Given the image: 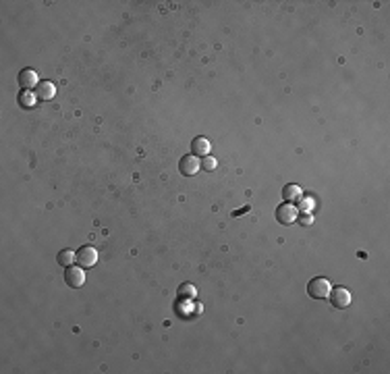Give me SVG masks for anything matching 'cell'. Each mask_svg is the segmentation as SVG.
I'll return each instance as SVG.
<instances>
[{"label":"cell","mask_w":390,"mask_h":374,"mask_svg":"<svg viewBox=\"0 0 390 374\" xmlns=\"http://www.w3.org/2000/svg\"><path fill=\"white\" fill-rule=\"evenodd\" d=\"M191 152H193V156H208L210 154V142L206 137H195L191 142Z\"/></svg>","instance_id":"obj_9"},{"label":"cell","mask_w":390,"mask_h":374,"mask_svg":"<svg viewBox=\"0 0 390 374\" xmlns=\"http://www.w3.org/2000/svg\"><path fill=\"white\" fill-rule=\"evenodd\" d=\"M295 208L301 210V212H310V210L313 208V200H312V197H299L297 206H295Z\"/></svg>","instance_id":"obj_12"},{"label":"cell","mask_w":390,"mask_h":374,"mask_svg":"<svg viewBox=\"0 0 390 374\" xmlns=\"http://www.w3.org/2000/svg\"><path fill=\"white\" fill-rule=\"evenodd\" d=\"M199 162H197V156H193V154H187V156H183L181 160H179V171H181V175H185V177H191V175H195L197 171H199Z\"/></svg>","instance_id":"obj_7"},{"label":"cell","mask_w":390,"mask_h":374,"mask_svg":"<svg viewBox=\"0 0 390 374\" xmlns=\"http://www.w3.org/2000/svg\"><path fill=\"white\" fill-rule=\"evenodd\" d=\"M282 197H285V202H297L301 197V187L295 185V183H289L282 187Z\"/></svg>","instance_id":"obj_10"},{"label":"cell","mask_w":390,"mask_h":374,"mask_svg":"<svg viewBox=\"0 0 390 374\" xmlns=\"http://www.w3.org/2000/svg\"><path fill=\"white\" fill-rule=\"evenodd\" d=\"M328 297H330V303H332L336 310H345L351 303V293L345 287H332V289H330V293H328Z\"/></svg>","instance_id":"obj_3"},{"label":"cell","mask_w":390,"mask_h":374,"mask_svg":"<svg viewBox=\"0 0 390 374\" xmlns=\"http://www.w3.org/2000/svg\"><path fill=\"white\" fill-rule=\"evenodd\" d=\"M56 260L61 266H71L75 260H77V252H71V250H63L61 254L56 256Z\"/></svg>","instance_id":"obj_11"},{"label":"cell","mask_w":390,"mask_h":374,"mask_svg":"<svg viewBox=\"0 0 390 374\" xmlns=\"http://www.w3.org/2000/svg\"><path fill=\"white\" fill-rule=\"evenodd\" d=\"M96 262H98V252L89 248V245H85V248H81L77 252V264L81 268H91V266H96Z\"/></svg>","instance_id":"obj_5"},{"label":"cell","mask_w":390,"mask_h":374,"mask_svg":"<svg viewBox=\"0 0 390 374\" xmlns=\"http://www.w3.org/2000/svg\"><path fill=\"white\" fill-rule=\"evenodd\" d=\"M19 102H21V106H23V108H31V106H33V102H35V98L31 96L29 92H23V94H21V98H19Z\"/></svg>","instance_id":"obj_13"},{"label":"cell","mask_w":390,"mask_h":374,"mask_svg":"<svg viewBox=\"0 0 390 374\" xmlns=\"http://www.w3.org/2000/svg\"><path fill=\"white\" fill-rule=\"evenodd\" d=\"M19 88L23 92H29V90H35L38 88V75H35L33 69H23V71L19 73Z\"/></svg>","instance_id":"obj_6"},{"label":"cell","mask_w":390,"mask_h":374,"mask_svg":"<svg viewBox=\"0 0 390 374\" xmlns=\"http://www.w3.org/2000/svg\"><path fill=\"white\" fill-rule=\"evenodd\" d=\"M33 92H35V98L50 100L56 94V88H54V84H50V81H42V84H38V88H35Z\"/></svg>","instance_id":"obj_8"},{"label":"cell","mask_w":390,"mask_h":374,"mask_svg":"<svg viewBox=\"0 0 390 374\" xmlns=\"http://www.w3.org/2000/svg\"><path fill=\"white\" fill-rule=\"evenodd\" d=\"M249 210V206H245V208H241V210H237V212H233V216H239V214H243V212H247Z\"/></svg>","instance_id":"obj_17"},{"label":"cell","mask_w":390,"mask_h":374,"mask_svg":"<svg viewBox=\"0 0 390 374\" xmlns=\"http://www.w3.org/2000/svg\"><path fill=\"white\" fill-rule=\"evenodd\" d=\"M297 220H299V225H303V227H310L312 223H313V216H310V214H303V216H297Z\"/></svg>","instance_id":"obj_16"},{"label":"cell","mask_w":390,"mask_h":374,"mask_svg":"<svg viewBox=\"0 0 390 374\" xmlns=\"http://www.w3.org/2000/svg\"><path fill=\"white\" fill-rule=\"evenodd\" d=\"M202 169H206V171H214V169H216V160H214V158H210V156H204Z\"/></svg>","instance_id":"obj_15"},{"label":"cell","mask_w":390,"mask_h":374,"mask_svg":"<svg viewBox=\"0 0 390 374\" xmlns=\"http://www.w3.org/2000/svg\"><path fill=\"white\" fill-rule=\"evenodd\" d=\"M330 289H332V285H330V280L324 279V277H315L307 283V293H310V297H313V299H326Z\"/></svg>","instance_id":"obj_1"},{"label":"cell","mask_w":390,"mask_h":374,"mask_svg":"<svg viewBox=\"0 0 390 374\" xmlns=\"http://www.w3.org/2000/svg\"><path fill=\"white\" fill-rule=\"evenodd\" d=\"M65 283H67V287H71V289H79L81 285L85 283V273H83V268L81 266H67V271H65Z\"/></svg>","instance_id":"obj_2"},{"label":"cell","mask_w":390,"mask_h":374,"mask_svg":"<svg viewBox=\"0 0 390 374\" xmlns=\"http://www.w3.org/2000/svg\"><path fill=\"white\" fill-rule=\"evenodd\" d=\"M299 216V210L295 208L293 204H280L276 208V220L280 225H293Z\"/></svg>","instance_id":"obj_4"},{"label":"cell","mask_w":390,"mask_h":374,"mask_svg":"<svg viewBox=\"0 0 390 374\" xmlns=\"http://www.w3.org/2000/svg\"><path fill=\"white\" fill-rule=\"evenodd\" d=\"M179 295H181V297H193V295H195V287L189 285V283L181 285V287H179Z\"/></svg>","instance_id":"obj_14"}]
</instances>
